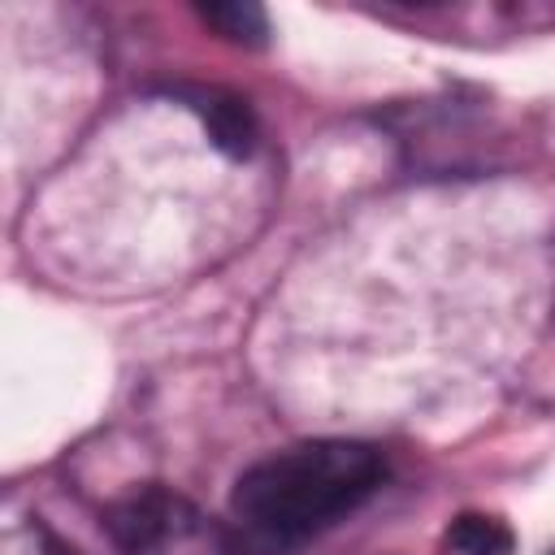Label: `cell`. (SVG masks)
<instances>
[{"label":"cell","instance_id":"6da1fadb","mask_svg":"<svg viewBox=\"0 0 555 555\" xmlns=\"http://www.w3.org/2000/svg\"><path fill=\"white\" fill-rule=\"evenodd\" d=\"M382 477L386 460L369 442H299L256 460L238 477L230 494V525L247 555H291L356 512Z\"/></svg>","mask_w":555,"mask_h":555},{"label":"cell","instance_id":"7a4b0ae2","mask_svg":"<svg viewBox=\"0 0 555 555\" xmlns=\"http://www.w3.org/2000/svg\"><path fill=\"white\" fill-rule=\"evenodd\" d=\"M121 555H247L234 525L208 516L169 486H139L104 516Z\"/></svg>","mask_w":555,"mask_h":555},{"label":"cell","instance_id":"3957f363","mask_svg":"<svg viewBox=\"0 0 555 555\" xmlns=\"http://www.w3.org/2000/svg\"><path fill=\"white\" fill-rule=\"evenodd\" d=\"M195 113L204 117L212 143L230 156H247L251 143H256V121H251V108L247 100L238 95H225V91H195Z\"/></svg>","mask_w":555,"mask_h":555},{"label":"cell","instance_id":"277c9868","mask_svg":"<svg viewBox=\"0 0 555 555\" xmlns=\"http://www.w3.org/2000/svg\"><path fill=\"white\" fill-rule=\"evenodd\" d=\"M512 529L486 512H460L442 533V555H512Z\"/></svg>","mask_w":555,"mask_h":555},{"label":"cell","instance_id":"5b68a950","mask_svg":"<svg viewBox=\"0 0 555 555\" xmlns=\"http://www.w3.org/2000/svg\"><path fill=\"white\" fill-rule=\"evenodd\" d=\"M199 17L204 26H212L221 39L230 43H247V48H260L269 39V17L260 4H243V0H230V4H199Z\"/></svg>","mask_w":555,"mask_h":555},{"label":"cell","instance_id":"8992f818","mask_svg":"<svg viewBox=\"0 0 555 555\" xmlns=\"http://www.w3.org/2000/svg\"><path fill=\"white\" fill-rule=\"evenodd\" d=\"M551 555H555V551H551Z\"/></svg>","mask_w":555,"mask_h":555}]
</instances>
